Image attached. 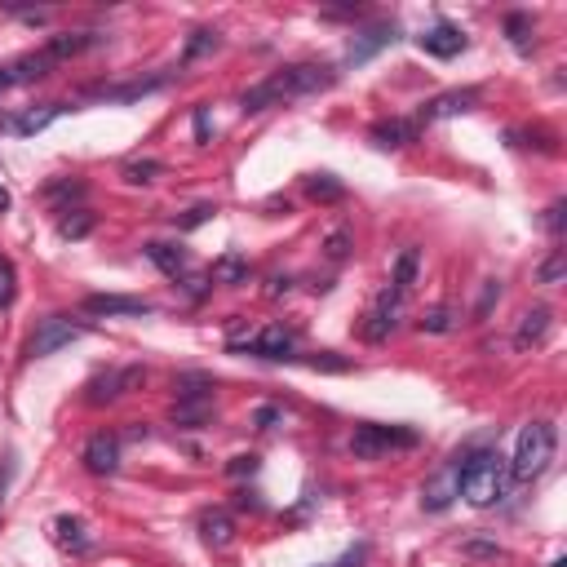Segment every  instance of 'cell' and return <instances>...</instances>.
Instances as JSON below:
<instances>
[{"label":"cell","mask_w":567,"mask_h":567,"mask_svg":"<svg viewBox=\"0 0 567 567\" xmlns=\"http://www.w3.org/2000/svg\"><path fill=\"white\" fill-rule=\"evenodd\" d=\"M257 470H262V461H257L253 452H240V457L226 461V474H231V479H244V474H257Z\"/></svg>","instance_id":"ab89813d"},{"label":"cell","mask_w":567,"mask_h":567,"mask_svg":"<svg viewBox=\"0 0 567 567\" xmlns=\"http://www.w3.org/2000/svg\"><path fill=\"white\" fill-rule=\"evenodd\" d=\"M461 554L466 559H501V545L497 541H483V536H470V541H461Z\"/></svg>","instance_id":"d590c367"},{"label":"cell","mask_w":567,"mask_h":567,"mask_svg":"<svg viewBox=\"0 0 567 567\" xmlns=\"http://www.w3.org/2000/svg\"><path fill=\"white\" fill-rule=\"evenodd\" d=\"M567 280V249H550V257H545L541 266H536V284L554 288Z\"/></svg>","instance_id":"f546056e"},{"label":"cell","mask_w":567,"mask_h":567,"mask_svg":"<svg viewBox=\"0 0 567 567\" xmlns=\"http://www.w3.org/2000/svg\"><path fill=\"white\" fill-rule=\"evenodd\" d=\"M142 381H147V368H142V364H129V368H107V373H98V377L85 386V404H89V408L116 404L120 395L138 390Z\"/></svg>","instance_id":"5b68a950"},{"label":"cell","mask_w":567,"mask_h":567,"mask_svg":"<svg viewBox=\"0 0 567 567\" xmlns=\"http://www.w3.org/2000/svg\"><path fill=\"white\" fill-rule=\"evenodd\" d=\"M235 355H257V359H297V337L288 328L271 324L262 333H253L249 342H231Z\"/></svg>","instance_id":"52a82bcc"},{"label":"cell","mask_w":567,"mask_h":567,"mask_svg":"<svg viewBox=\"0 0 567 567\" xmlns=\"http://www.w3.org/2000/svg\"><path fill=\"white\" fill-rule=\"evenodd\" d=\"M85 333H89L85 324H71L67 315H49V319H40V324H36L32 342H27V355H32V359H49V355H58L63 346L80 342Z\"/></svg>","instance_id":"8992f818"},{"label":"cell","mask_w":567,"mask_h":567,"mask_svg":"<svg viewBox=\"0 0 567 567\" xmlns=\"http://www.w3.org/2000/svg\"><path fill=\"white\" fill-rule=\"evenodd\" d=\"M18 293V275H14V262L9 257H0V311H5L9 302H14Z\"/></svg>","instance_id":"8d00e7d4"},{"label":"cell","mask_w":567,"mask_h":567,"mask_svg":"<svg viewBox=\"0 0 567 567\" xmlns=\"http://www.w3.org/2000/svg\"><path fill=\"white\" fill-rule=\"evenodd\" d=\"M235 505H240V510H262V497H257V492H249V488H244L240 497H235Z\"/></svg>","instance_id":"f6af8a7d"},{"label":"cell","mask_w":567,"mask_h":567,"mask_svg":"<svg viewBox=\"0 0 567 567\" xmlns=\"http://www.w3.org/2000/svg\"><path fill=\"white\" fill-rule=\"evenodd\" d=\"M505 32H510V45L519 49V54H528L532 49V14H510L505 18Z\"/></svg>","instance_id":"836d02e7"},{"label":"cell","mask_w":567,"mask_h":567,"mask_svg":"<svg viewBox=\"0 0 567 567\" xmlns=\"http://www.w3.org/2000/svg\"><path fill=\"white\" fill-rule=\"evenodd\" d=\"M142 253H147V262L151 266H160L164 275H187V266H191V257L187 249H178V244H164V240H151V244H142Z\"/></svg>","instance_id":"d6986e66"},{"label":"cell","mask_w":567,"mask_h":567,"mask_svg":"<svg viewBox=\"0 0 567 567\" xmlns=\"http://www.w3.org/2000/svg\"><path fill=\"white\" fill-rule=\"evenodd\" d=\"M58 235L63 240H85V235H94V213L89 209H71L58 218Z\"/></svg>","instance_id":"f1b7e54d"},{"label":"cell","mask_w":567,"mask_h":567,"mask_svg":"<svg viewBox=\"0 0 567 567\" xmlns=\"http://www.w3.org/2000/svg\"><path fill=\"white\" fill-rule=\"evenodd\" d=\"M209 280L213 284H244V280H249V262H244L240 253H222L218 262H213Z\"/></svg>","instance_id":"d4e9b609"},{"label":"cell","mask_w":567,"mask_h":567,"mask_svg":"<svg viewBox=\"0 0 567 567\" xmlns=\"http://www.w3.org/2000/svg\"><path fill=\"white\" fill-rule=\"evenodd\" d=\"M63 102H49V107H32V111H23V116H14V120H9V129H14V133H23V138H32V133H40V129H49V125H54V120L58 116H63Z\"/></svg>","instance_id":"603a6c76"},{"label":"cell","mask_w":567,"mask_h":567,"mask_svg":"<svg viewBox=\"0 0 567 567\" xmlns=\"http://www.w3.org/2000/svg\"><path fill=\"white\" fill-rule=\"evenodd\" d=\"M45 200L54 204L58 213H71V200H85V182H71V178H63V182H49L45 187Z\"/></svg>","instance_id":"484cf974"},{"label":"cell","mask_w":567,"mask_h":567,"mask_svg":"<svg viewBox=\"0 0 567 567\" xmlns=\"http://www.w3.org/2000/svg\"><path fill=\"white\" fill-rule=\"evenodd\" d=\"M49 536H54V545L63 554H89L94 550V532H89V523L85 519H76V514H58L54 523H49Z\"/></svg>","instance_id":"7c38bea8"},{"label":"cell","mask_w":567,"mask_h":567,"mask_svg":"<svg viewBox=\"0 0 567 567\" xmlns=\"http://www.w3.org/2000/svg\"><path fill=\"white\" fill-rule=\"evenodd\" d=\"M209 218H218V209H213V204H195V209H187L173 226H178V231H195V226H204Z\"/></svg>","instance_id":"74e56055"},{"label":"cell","mask_w":567,"mask_h":567,"mask_svg":"<svg viewBox=\"0 0 567 567\" xmlns=\"http://www.w3.org/2000/svg\"><path fill=\"white\" fill-rule=\"evenodd\" d=\"M550 324H554L550 306H532V311H523L519 328H514V350H536L545 337H550Z\"/></svg>","instance_id":"9a60e30c"},{"label":"cell","mask_w":567,"mask_h":567,"mask_svg":"<svg viewBox=\"0 0 567 567\" xmlns=\"http://www.w3.org/2000/svg\"><path fill=\"white\" fill-rule=\"evenodd\" d=\"M209 412H213V399H178L173 421H178V426H187V430H195V426H204V421H209Z\"/></svg>","instance_id":"83f0119b"},{"label":"cell","mask_w":567,"mask_h":567,"mask_svg":"<svg viewBox=\"0 0 567 567\" xmlns=\"http://www.w3.org/2000/svg\"><path fill=\"white\" fill-rule=\"evenodd\" d=\"M417 443H421V435L408 426L364 421V426H355V435H350V452H355L359 461H377V457H390V452H412Z\"/></svg>","instance_id":"277c9868"},{"label":"cell","mask_w":567,"mask_h":567,"mask_svg":"<svg viewBox=\"0 0 567 567\" xmlns=\"http://www.w3.org/2000/svg\"><path fill=\"white\" fill-rule=\"evenodd\" d=\"M541 222H545V231H550L554 240H559V235H563V222H567V204H563V200H554L550 209H545V218H541Z\"/></svg>","instance_id":"60d3db41"},{"label":"cell","mask_w":567,"mask_h":567,"mask_svg":"<svg viewBox=\"0 0 567 567\" xmlns=\"http://www.w3.org/2000/svg\"><path fill=\"white\" fill-rule=\"evenodd\" d=\"M306 195H311L315 204H342L346 187L333 178V173H311V178H306Z\"/></svg>","instance_id":"cb8c5ba5"},{"label":"cell","mask_w":567,"mask_h":567,"mask_svg":"<svg viewBox=\"0 0 567 567\" xmlns=\"http://www.w3.org/2000/svg\"><path fill=\"white\" fill-rule=\"evenodd\" d=\"M306 364H311L315 373H346V368H350V359H333V355H328V350H324V355L306 359Z\"/></svg>","instance_id":"b9f144b4"},{"label":"cell","mask_w":567,"mask_h":567,"mask_svg":"<svg viewBox=\"0 0 567 567\" xmlns=\"http://www.w3.org/2000/svg\"><path fill=\"white\" fill-rule=\"evenodd\" d=\"M253 426H257V430H275V426H284V408H275V404L253 408Z\"/></svg>","instance_id":"f35d334b"},{"label":"cell","mask_w":567,"mask_h":567,"mask_svg":"<svg viewBox=\"0 0 567 567\" xmlns=\"http://www.w3.org/2000/svg\"><path fill=\"white\" fill-rule=\"evenodd\" d=\"M9 85H14V76H9V67H0V94H5Z\"/></svg>","instance_id":"7dc6e473"},{"label":"cell","mask_w":567,"mask_h":567,"mask_svg":"<svg viewBox=\"0 0 567 567\" xmlns=\"http://www.w3.org/2000/svg\"><path fill=\"white\" fill-rule=\"evenodd\" d=\"M368 563V545H355V550H346L342 559H333V563H319V567H364Z\"/></svg>","instance_id":"7bdbcfd3"},{"label":"cell","mask_w":567,"mask_h":567,"mask_svg":"<svg viewBox=\"0 0 567 567\" xmlns=\"http://www.w3.org/2000/svg\"><path fill=\"white\" fill-rule=\"evenodd\" d=\"M200 541L209 545V550H226V545L235 541V523L226 510H204L200 514Z\"/></svg>","instance_id":"44dd1931"},{"label":"cell","mask_w":567,"mask_h":567,"mask_svg":"<svg viewBox=\"0 0 567 567\" xmlns=\"http://www.w3.org/2000/svg\"><path fill=\"white\" fill-rule=\"evenodd\" d=\"M417 133H421L417 120H377L368 138H373L377 151H399V147H408V142H417Z\"/></svg>","instance_id":"ac0fdd59"},{"label":"cell","mask_w":567,"mask_h":567,"mask_svg":"<svg viewBox=\"0 0 567 567\" xmlns=\"http://www.w3.org/2000/svg\"><path fill=\"white\" fill-rule=\"evenodd\" d=\"M399 311H404V297L386 284V288H381V297L373 302V311H368V324H364L368 342H386V337L399 328Z\"/></svg>","instance_id":"30bf717a"},{"label":"cell","mask_w":567,"mask_h":567,"mask_svg":"<svg viewBox=\"0 0 567 567\" xmlns=\"http://www.w3.org/2000/svg\"><path fill=\"white\" fill-rule=\"evenodd\" d=\"M89 315H156V306L147 297H125V293H94L85 297Z\"/></svg>","instance_id":"2e32d148"},{"label":"cell","mask_w":567,"mask_h":567,"mask_svg":"<svg viewBox=\"0 0 567 567\" xmlns=\"http://www.w3.org/2000/svg\"><path fill=\"white\" fill-rule=\"evenodd\" d=\"M85 470L89 474H116L120 470V439L116 435H107V430H98L94 439L85 443Z\"/></svg>","instance_id":"5bb4252c"},{"label":"cell","mask_w":567,"mask_h":567,"mask_svg":"<svg viewBox=\"0 0 567 567\" xmlns=\"http://www.w3.org/2000/svg\"><path fill=\"white\" fill-rule=\"evenodd\" d=\"M554 452H559V430H554V421H528V426L519 430V443H514L510 483H536L554 466Z\"/></svg>","instance_id":"3957f363"},{"label":"cell","mask_w":567,"mask_h":567,"mask_svg":"<svg viewBox=\"0 0 567 567\" xmlns=\"http://www.w3.org/2000/svg\"><path fill=\"white\" fill-rule=\"evenodd\" d=\"M102 32H63V36H49L45 40V49H40V54L49 58V63H67V58H76V54H89V49H98L102 45Z\"/></svg>","instance_id":"4fadbf2b"},{"label":"cell","mask_w":567,"mask_h":567,"mask_svg":"<svg viewBox=\"0 0 567 567\" xmlns=\"http://www.w3.org/2000/svg\"><path fill=\"white\" fill-rule=\"evenodd\" d=\"M173 390H178V399H213V377L182 373L178 381H173Z\"/></svg>","instance_id":"1f68e13d"},{"label":"cell","mask_w":567,"mask_h":567,"mask_svg":"<svg viewBox=\"0 0 567 567\" xmlns=\"http://www.w3.org/2000/svg\"><path fill=\"white\" fill-rule=\"evenodd\" d=\"M417 45H421V54H430V58H457L461 49L470 45V40H466V32H461V27L439 23V27H430L426 36H417Z\"/></svg>","instance_id":"e0dca14e"},{"label":"cell","mask_w":567,"mask_h":567,"mask_svg":"<svg viewBox=\"0 0 567 567\" xmlns=\"http://www.w3.org/2000/svg\"><path fill=\"white\" fill-rule=\"evenodd\" d=\"M9 204H14V200H9V191L0 187V213H9Z\"/></svg>","instance_id":"c3c4849f"},{"label":"cell","mask_w":567,"mask_h":567,"mask_svg":"<svg viewBox=\"0 0 567 567\" xmlns=\"http://www.w3.org/2000/svg\"><path fill=\"white\" fill-rule=\"evenodd\" d=\"M457 474H461V457H452L443 470H435L426 479V488H421V510L430 514H443L452 501H457Z\"/></svg>","instance_id":"9c48e42d"},{"label":"cell","mask_w":567,"mask_h":567,"mask_svg":"<svg viewBox=\"0 0 567 567\" xmlns=\"http://www.w3.org/2000/svg\"><path fill=\"white\" fill-rule=\"evenodd\" d=\"M169 85V76H151V80H129V85H107V89H94V102H133V98H147L156 89Z\"/></svg>","instance_id":"ffe728a7"},{"label":"cell","mask_w":567,"mask_h":567,"mask_svg":"<svg viewBox=\"0 0 567 567\" xmlns=\"http://www.w3.org/2000/svg\"><path fill=\"white\" fill-rule=\"evenodd\" d=\"M399 40V27L395 23H377V27H364L355 40H350V49H346V63L350 67H364V63H373V58L381 54V49H390Z\"/></svg>","instance_id":"8fae6325"},{"label":"cell","mask_w":567,"mask_h":567,"mask_svg":"<svg viewBox=\"0 0 567 567\" xmlns=\"http://www.w3.org/2000/svg\"><path fill=\"white\" fill-rule=\"evenodd\" d=\"M417 328H421V333H457V328H461V315L457 311H452V306H435V311H426V315H421L417 319Z\"/></svg>","instance_id":"4316f807"},{"label":"cell","mask_w":567,"mask_h":567,"mask_svg":"<svg viewBox=\"0 0 567 567\" xmlns=\"http://www.w3.org/2000/svg\"><path fill=\"white\" fill-rule=\"evenodd\" d=\"M337 85V67L333 63H293L284 71H271L266 80H257L253 89H244L240 98V111L244 116H262L271 107H284L293 98H311V94H324V89Z\"/></svg>","instance_id":"6da1fadb"},{"label":"cell","mask_w":567,"mask_h":567,"mask_svg":"<svg viewBox=\"0 0 567 567\" xmlns=\"http://www.w3.org/2000/svg\"><path fill=\"white\" fill-rule=\"evenodd\" d=\"M218 49V32H209V27H200V32H191L187 40V49H182V67H191L195 58H204V54H213Z\"/></svg>","instance_id":"d6a6232c"},{"label":"cell","mask_w":567,"mask_h":567,"mask_svg":"<svg viewBox=\"0 0 567 567\" xmlns=\"http://www.w3.org/2000/svg\"><path fill=\"white\" fill-rule=\"evenodd\" d=\"M497 297H501V284L497 280H488V284H483V297H479V306H474V315H488L492 311V302H497Z\"/></svg>","instance_id":"ee69618b"},{"label":"cell","mask_w":567,"mask_h":567,"mask_svg":"<svg viewBox=\"0 0 567 567\" xmlns=\"http://www.w3.org/2000/svg\"><path fill=\"white\" fill-rule=\"evenodd\" d=\"M195 138H200V142H209V111H195Z\"/></svg>","instance_id":"bcb514c9"},{"label":"cell","mask_w":567,"mask_h":567,"mask_svg":"<svg viewBox=\"0 0 567 567\" xmlns=\"http://www.w3.org/2000/svg\"><path fill=\"white\" fill-rule=\"evenodd\" d=\"M350 249H355V235H350L346 226H333V231L324 235V257H328V262L342 266L346 257H350Z\"/></svg>","instance_id":"4dcf8cb0"},{"label":"cell","mask_w":567,"mask_h":567,"mask_svg":"<svg viewBox=\"0 0 567 567\" xmlns=\"http://www.w3.org/2000/svg\"><path fill=\"white\" fill-rule=\"evenodd\" d=\"M417 275H421V249H408L395 257V271H390V288H395L399 297H408L412 293V284H417Z\"/></svg>","instance_id":"7402d4cb"},{"label":"cell","mask_w":567,"mask_h":567,"mask_svg":"<svg viewBox=\"0 0 567 567\" xmlns=\"http://www.w3.org/2000/svg\"><path fill=\"white\" fill-rule=\"evenodd\" d=\"M457 497H466L474 510H488L510 497V457L483 448V452H466L461 457V474H457Z\"/></svg>","instance_id":"7a4b0ae2"},{"label":"cell","mask_w":567,"mask_h":567,"mask_svg":"<svg viewBox=\"0 0 567 567\" xmlns=\"http://www.w3.org/2000/svg\"><path fill=\"white\" fill-rule=\"evenodd\" d=\"M483 102L479 89H448V94L421 102L417 111V125H435V120H452V116H466V111H474Z\"/></svg>","instance_id":"ba28073f"},{"label":"cell","mask_w":567,"mask_h":567,"mask_svg":"<svg viewBox=\"0 0 567 567\" xmlns=\"http://www.w3.org/2000/svg\"><path fill=\"white\" fill-rule=\"evenodd\" d=\"M164 173L160 160H129L125 164V182H133V187H147V182H156Z\"/></svg>","instance_id":"e575fe53"}]
</instances>
